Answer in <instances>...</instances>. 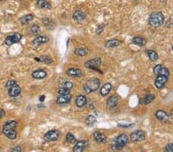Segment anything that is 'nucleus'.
I'll return each instance as SVG.
<instances>
[{"label":"nucleus","mask_w":173,"mask_h":152,"mask_svg":"<svg viewBox=\"0 0 173 152\" xmlns=\"http://www.w3.org/2000/svg\"><path fill=\"white\" fill-rule=\"evenodd\" d=\"M36 5L39 9H51V4L49 2H47L46 0H37Z\"/></svg>","instance_id":"obj_23"},{"label":"nucleus","mask_w":173,"mask_h":152,"mask_svg":"<svg viewBox=\"0 0 173 152\" xmlns=\"http://www.w3.org/2000/svg\"><path fill=\"white\" fill-rule=\"evenodd\" d=\"M12 151L21 152L22 151V148H21V147H19V146H16V147L13 148L12 149Z\"/></svg>","instance_id":"obj_40"},{"label":"nucleus","mask_w":173,"mask_h":152,"mask_svg":"<svg viewBox=\"0 0 173 152\" xmlns=\"http://www.w3.org/2000/svg\"><path fill=\"white\" fill-rule=\"evenodd\" d=\"M122 43V41L119 39H111V40L107 41L105 43V46L107 49H110V48H115L117 46H120Z\"/></svg>","instance_id":"obj_20"},{"label":"nucleus","mask_w":173,"mask_h":152,"mask_svg":"<svg viewBox=\"0 0 173 152\" xmlns=\"http://www.w3.org/2000/svg\"><path fill=\"white\" fill-rule=\"evenodd\" d=\"M93 137H94L95 141L99 144H103L106 142V136L104 135L103 133L99 132V131L94 132Z\"/></svg>","instance_id":"obj_16"},{"label":"nucleus","mask_w":173,"mask_h":152,"mask_svg":"<svg viewBox=\"0 0 173 152\" xmlns=\"http://www.w3.org/2000/svg\"><path fill=\"white\" fill-rule=\"evenodd\" d=\"M47 76V72L43 69L35 70L32 73V77L35 79H43Z\"/></svg>","instance_id":"obj_15"},{"label":"nucleus","mask_w":173,"mask_h":152,"mask_svg":"<svg viewBox=\"0 0 173 152\" xmlns=\"http://www.w3.org/2000/svg\"><path fill=\"white\" fill-rule=\"evenodd\" d=\"M165 20L164 15L161 12H154L150 15L149 19V23L152 27L161 26Z\"/></svg>","instance_id":"obj_3"},{"label":"nucleus","mask_w":173,"mask_h":152,"mask_svg":"<svg viewBox=\"0 0 173 152\" xmlns=\"http://www.w3.org/2000/svg\"><path fill=\"white\" fill-rule=\"evenodd\" d=\"M75 54L78 56H84L88 54L89 49L87 48H82V49H77L75 50Z\"/></svg>","instance_id":"obj_30"},{"label":"nucleus","mask_w":173,"mask_h":152,"mask_svg":"<svg viewBox=\"0 0 173 152\" xmlns=\"http://www.w3.org/2000/svg\"><path fill=\"white\" fill-rule=\"evenodd\" d=\"M171 51H172V53H173V46H172V48H171Z\"/></svg>","instance_id":"obj_44"},{"label":"nucleus","mask_w":173,"mask_h":152,"mask_svg":"<svg viewBox=\"0 0 173 152\" xmlns=\"http://www.w3.org/2000/svg\"><path fill=\"white\" fill-rule=\"evenodd\" d=\"M155 95L154 94H147L144 98L140 99V104L142 105H148V104L151 103L154 99H155Z\"/></svg>","instance_id":"obj_24"},{"label":"nucleus","mask_w":173,"mask_h":152,"mask_svg":"<svg viewBox=\"0 0 173 152\" xmlns=\"http://www.w3.org/2000/svg\"><path fill=\"white\" fill-rule=\"evenodd\" d=\"M147 54H148V56H149V59H150L152 61H157L158 58H159V55H158L157 52H156V51L152 50V49H150V50H148V52H147Z\"/></svg>","instance_id":"obj_27"},{"label":"nucleus","mask_w":173,"mask_h":152,"mask_svg":"<svg viewBox=\"0 0 173 152\" xmlns=\"http://www.w3.org/2000/svg\"><path fill=\"white\" fill-rule=\"evenodd\" d=\"M103 28H104V25H99L98 26L97 30H96V33L98 34V35L101 34L102 31H103Z\"/></svg>","instance_id":"obj_39"},{"label":"nucleus","mask_w":173,"mask_h":152,"mask_svg":"<svg viewBox=\"0 0 173 152\" xmlns=\"http://www.w3.org/2000/svg\"><path fill=\"white\" fill-rule=\"evenodd\" d=\"M5 87L8 90V93L9 95L12 98H15V97L19 96L20 93H21L22 89L20 86L16 83V81L14 80H9L8 81Z\"/></svg>","instance_id":"obj_4"},{"label":"nucleus","mask_w":173,"mask_h":152,"mask_svg":"<svg viewBox=\"0 0 173 152\" xmlns=\"http://www.w3.org/2000/svg\"><path fill=\"white\" fill-rule=\"evenodd\" d=\"M18 122L14 120H10L7 121L3 125L2 128V133L6 138H8L9 140H15L17 138V128Z\"/></svg>","instance_id":"obj_1"},{"label":"nucleus","mask_w":173,"mask_h":152,"mask_svg":"<svg viewBox=\"0 0 173 152\" xmlns=\"http://www.w3.org/2000/svg\"><path fill=\"white\" fill-rule=\"evenodd\" d=\"M72 99V95L70 94H59L56 99V104L57 105H65L69 103Z\"/></svg>","instance_id":"obj_11"},{"label":"nucleus","mask_w":173,"mask_h":152,"mask_svg":"<svg viewBox=\"0 0 173 152\" xmlns=\"http://www.w3.org/2000/svg\"><path fill=\"white\" fill-rule=\"evenodd\" d=\"M130 138L132 142H142L145 139V133L142 130H137L131 134Z\"/></svg>","instance_id":"obj_9"},{"label":"nucleus","mask_w":173,"mask_h":152,"mask_svg":"<svg viewBox=\"0 0 173 152\" xmlns=\"http://www.w3.org/2000/svg\"><path fill=\"white\" fill-rule=\"evenodd\" d=\"M23 35L20 33H14L8 35L5 39V43L6 46H12L14 44L19 43L21 41Z\"/></svg>","instance_id":"obj_7"},{"label":"nucleus","mask_w":173,"mask_h":152,"mask_svg":"<svg viewBox=\"0 0 173 152\" xmlns=\"http://www.w3.org/2000/svg\"><path fill=\"white\" fill-rule=\"evenodd\" d=\"M100 87V81L98 79H89L83 86V89L86 94L93 92L98 90Z\"/></svg>","instance_id":"obj_5"},{"label":"nucleus","mask_w":173,"mask_h":152,"mask_svg":"<svg viewBox=\"0 0 173 152\" xmlns=\"http://www.w3.org/2000/svg\"><path fill=\"white\" fill-rule=\"evenodd\" d=\"M118 101H119V96L117 94H113L107 100V107L110 109H114L117 106Z\"/></svg>","instance_id":"obj_13"},{"label":"nucleus","mask_w":173,"mask_h":152,"mask_svg":"<svg viewBox=\"0 0 173 152\" xmlns=\"http://www.w3.org/2000/svg\"><path fill=\"white\" fill-rule=\"evenodd\" d=\"M45 99H46V96H45V95H40V97H39V101H40V102H43V101H45Z\"/></svg>","instance_id":"obj_42"},{"label":"nucleus","mask_w":173,"mask_h":152,"mask_svg":"<svg viewBox=\"0 0 173 152\" xmlns=\"http://www.w3.org/2000/svg\"><path fill=\"white\" fill-rule=\"evenodd\" d=\"M60 87H63V88H68V89H72L73 88V84H72V82H69V81H65V82H62L61 84L59 85Z\"/></svg>","instance_id":"obj_33"},{"label":"nucleus","mask_w":173,"mask_h":152,"mask_svg":"<svg viewBox=\"0 0 173 152\" xmlns=\"http://www.w3.org/2000/svg\"><path fill=\"white\" fill-rule=\"evenodd\" d=\"M5 0H0V2H4Z\"/></svg>","instance_id":"obj_43"},{"label":"nucleus","mask_w":173,"mask_h":152,"mask_svg":"<svg viewBox=\"0 0 173 152\" xmlns=\"http://www.w3.org/2000/svg\"><path fill=\"white\" fill-rule=\"evenodd\" d=\"M72 18H73V19L75 20V21L80 22H82L86 19V15H85L84 12H82V11L77 10L73 13Z\"/></svg>","instance_id":"obj_18"},{"label":"nucleus","mask_w":173,"mask_h":152,"mask_svg":"<svg viewBox=\"0 0 173 152\" xmlns=\"http://www.w3.org/2000/svg\"><path fill=\"white\" fill-rule=\"evenodd\" d=\"M5 111H4L3 109H0V119L2 118L5 115Z\"/></svg>","instance_id":"obj_41"},{"label":"nucleus","mask_w":173,"mask_h":152,"mask_svg":"<svg viewBox=\"0 0 173 152\" xmlns=\"http://www.w3.org/2000/svg\"><path fill=\"white\" fill-rule=\"evenodd\" d=\"M96 122V118L93 115H89L86 118V124L88 127H93Z\"/></svg>","instance_id":"obj_28"},{"label":"nucleus","mask_w":173,"mask_h":152,"mask_svg":"<svg viewBox=\"0 0 173 152\" xmlns=\"http://www.w3.org/2000/svg\"><path fill=\"white\" fill-rule=\"evenodd\" d=\"M49 41V37L46 36V35H38V36H37L33 40L32 45H33L34 47H38L39 46H41L42 44L46 43V42H48Z\"/></svg>","instance_id":"obj_12"},{"label":"nucleus","mask_w":173,"mask_h":152,"mask_svg":"<svg viewBox=\"0 0 173 152\" xmlns=\"http://www.w3.org/2000/svg\"><path fill=\"white\" fill-rule=\"evenodd\" d=\"M34 19V16L32 14H28L26 15V16H23L22 18H20V22L23 25H26L28 23H29L30 22L32 21Z\"/></svg>","instance_id":"obj_25"},{"label":"nucleus","mask_w":173,"mask_h":152,"mask_svg":"<svg viewBox=\"0 0 173 152\" xmlns=\"http://www.w3.org/2000/svg\"><path fill=\"white\" fill-rule=\"evenodd\" d=\"M59 131L57 130H50L44 135V140L48 142H56L59 138Z\"/></svg>","instance_id":"obj_8"},{"label":"nucleus","mask_w":173,"mask_h":152,"mask_svg":"<svg viewBox=\"0 0 173 152\" xmlns=\"http://www.w3.org/2000/svg\"><path fill=\"white\" fill-rule=\"evenodd\" d=\"M70 91H71V89H68V88H66L60 87L58 92H59V94H70Z\"/></svg>","instance_id":"obj_36"},{"label":"nucleus","mask_w":173,"mask_h":152,"mask_svg":"<svg viewBox=\"0 0 173 152\" xmlns=\"http://www.w3.org/2000/svg\"><path fill=\"white\" fill-rule=\"evenodd\" d=\"M66 141L70 144H75L76 143V138L72 135V133H68L66 135Z\"/></svg>","instance_id":"obj_32"},{"label":"nucleus","mask_w":173,"mask_h":152,"mask_svg":"<svg viewBox=\"0 0 173 152\" xmlns=\"http://www.w3.org/2000/svg\"><path fill=\"white\" fill-rule=\"evenodd\" d=\"M87 103V98L86 96L80 94V95H78L75 98V105L78 108H82L84 107L85 105Z\"/></svg>","instance_id":"obj_17"},{"label":"nucleus","mask_w":173,"mask_h":152,"mask_svg":"<svg viewBox=\"0 0 173 152\" xmlns=\"http://www.w3.org/2000/svg\"><path fill=\"white\" fill-rule=\"evenodd\" d=\"M162 66V65H156V66L154 67L153 72H154V74H155V75H159V71H160V69H161Z\"/></svg>","instance_id":"obj_37"},{"label":"nucleus","mask_w":173,"mask_h":152,"mask_svg":"<svg viewBox=\"0 0 173 152\" xmlns=\"http://www.w3.org/2000/svg\"><path fill=\"white\" fill-rule=\"evenodd\" d=\"M30 31H31L32 34L33 35H38L41 33V30L39 28V26L37 25H32L30 28Z\"/></svg>","instance_id":"obj_31"},{"label":"nucleus","mask_w":173,"mask_h":152,"mask_svg":"<svg viewBox=\"0 0 173 152\" xmlns=\"http://www.w3.org/2000/svg\"><path fill=\"white\" fill-rule=\"evenodd\" d=\"M35 60L37 61H39V62H44L46 63V64H51V63H53V59L48 56H41L39 58H35Z\"/></svg>","instance_id":"obj_29"},{"label":"nucleus","mask_w":173,"mask_h":152,"mask_svg":"<svg viewBox=\"0 0 173 152\" xmlns=\"http://www.w3.org/2000/svg\"><path fill=\"white\" fill-rule=\"evenodd\" d=\"M156 118L161 122H166L168 120V115L163 110H159L155 114Z\"/></svg>","instance_id":"obj_14"},{"label":"nucleus","mask_w":173,"mask_h":152,"mask_svg":"<svg viewBox=\"0 0 173 152\" xmlns=\"http://www.w3.org/2000/svg\"><path fill=\"white\" fill-rule=\"evenodd\" d=\"M87 142L85 141H80V142H77L75 143V145L73 148V151L75 152H81L84 150L85 148L86 147Z\"/></svg>","instance_id":"obj_21"},{"label":"nucleus","mask_w":173,"mask_h":152,"mask_svg":"<svg viewBox=\"0 0 173 152\" xmlns=\"http://www.w3.org/2000/svg\"><path fill=\"white\" fill-rule=\"evenodd\" d=\"M132 42L133 44L136 45V46H144L147 42L144 38H142V37H135L134 39H132Z\"/></svg>","instance_id":"obj_26"},{"label":"nucleus","mask_w":173,"mask_h":152,"mask_svg":"<svg viewBox=\"0 0 173 152\" xmlns=\"http://www.w3.org/2000/svg\"><path fill=\"white\" fill-rule=\"evenodd\" d=\"M168 82V77L165 75H157L156 81H155V85L157 88L161 89L165 85V84Z\"/></svg>","instance_id":"obj_10"},{"label":"nucleus","mask_w":173,"mask_h":152,"mask_svg":"<svg viewBox=\"0 0 173 152\" xmlns=\"http://www.w3.org/2000/svg\"><path fill=\"white\" fill-rule=\"evenodd\" d=\"M67 75L71 77H81L82 75V72L78 68H69L67 70Z\"/></svg>","instance_id":"obj_19"},{"label":"nucleus","mask_w":173,"mask_h":152,"mask_svg":"<svg viewBox=\"0 0 173 152\" xmlns=\"http://www.w3.org/2000/svg\"><path fill=\"white\" fill-rule=\"evenodd\" d=\"M42 22H43V23L45 24V25H46V26L48 28L53 27V22L51 21L49 19H47V18H44V19H42Z\"/></svg>","instance_id":"obj_35"},{"label":"nucleus","mask_w":173,"mask_h":152,"mask_svg":"<svg viewBox=\"0 0 173 152\" xmlns=\"http://www.w3.org/2000/svg\"><path fill=\"white\" fill-rule=\"evenodd\" d=\"M165 75V76L168 77V76H169V71H168V68H165V67L162 66L161 69H160V71H159V75Z\"/></svg>","instance_id":"obj_34"},{"label":"nucleus","mask_w":173,"mask_h":152,"mask_svg":"<svg viewBox=\"0 0 173 152\" xmlns=\"http://www.w3.org/2000/svg\"><path fill=\"white\" fill-rule=\"evenodd\" d=\"M165 151L167 152H173V143L168 144L165 148Z\"/></svg>","instance_id":"obj_38"},{"label":"nucleus","mask_w":173,"mask_h":152,"mask_svg":"<svg viewBox=\"0 0 173 152\" xmlns=\"http://www.w3.org/2000/svg\"><path fill=\"white\" fill-rule=\"evenodd\" d=\"M112 88V85L111 83H105L102 87L101 88V90H100V94L102 95V96H106L108 93L110 92Z\"/></svg>","instance_id":"obj_22"},{"label":"nucleus","mask_w":173,"mask_h":152,"mask_svg":"<svg viewBox=\"0 0 173 152\" xmlns=\"http://www.w3.org/2000/svg\"><path fill=\"white\" fill-rule=\"evenodd\" d=\"M128 141H129V138H128L127 135H125V134H122V135H119L117 138H114L110 144L111 148L114 151L122 150L126 146Z\"/></svg>","instance_id":"obj_2"},{"label":"nucleus","mask_w":173,"mask_h":152,"mask_svg":"<svg viewBox=\"0 0 173 152\" xmlns=\"http://www.w3.org/2000/svg\"><path fill=\"white\" fill-rule=\"evenodd\" d=\"M101 63L102 61L99 58H95L86 61L85 63V66H86V68H89V69H93V70L97 71V72H101L99 69V68L101 65Z\"/></svg>","instance_id":"obj_6"}]
</instances>
